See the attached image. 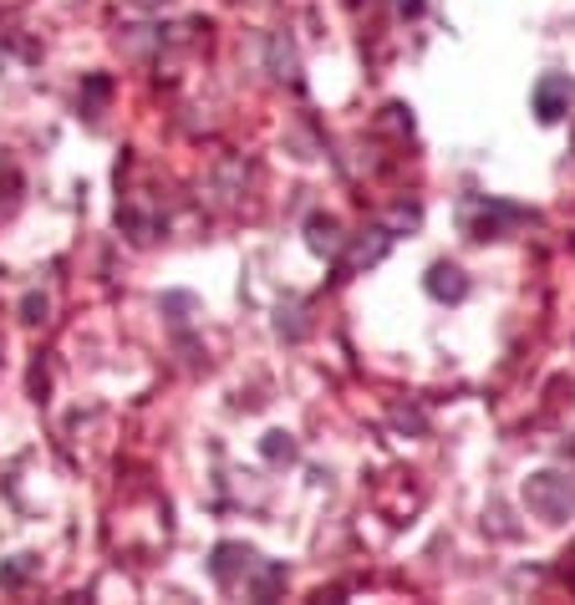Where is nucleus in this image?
Returning a JSON list of instances; mask_svg holds the SVG:
<instances>
[{"label":"nucleus","mask_w":575,"mask_h":605,"mask_svg":"<svg viewBox=\"0 0 575 605\" xmlns=\"http://www.w3.org/2000/svg\"><path fill=\"white\" fill-rule=\"evenodd\" d=\"M530 214L514 209V204H499V198H479V204H468L464 209V229L468 239H499L505 235V224H524Z\"/></svg>","instance_id":"f03ea898"},{"label":"nucleus","mask_w":575,"mask_h":605,"mask_svg":"<svg viewBox=\"0 0 575 605\" xmlns=\"http://www.w3.org/2000/svg\"><path fill=\"white\" fill-rule=\"evenodd\" d=\"M31 575H36V560H31V554H15L11 565H0V585H6V591H15V585H26Z\"/></svg>","instance_id":"423d86ee"},{"label":"nucleus","mask_w":575,"mask_h":605,"mask_svg":"<svg viewBox=\"0 0 575 605\" xmlns=\"http://www.w3.org/2000/svg\"><path fill=\"white\" fill-rule=\"evenodd\" d=\"M41 316H46V301H36V295H31V301H26V321H41Z\"/></svg>","instance_id":"1a4fd4ad"},{"label":"nucleus","mask_w":575,"mask_h":605,"mask_svg":"<svg viewBox=\"0 0 575 605\" xmlns=\"http://www.w3.org/2000/svg\"><path fill=\"white\" fill-rule=\"evenodd\" d=\"M398 11L402 15H417V11H423V0H398Z\"/></svg>","instance_id":"9d476101"},{"label":"nucleus","mask_w":575,"mask_h":605,"mask_svg":"<svg viewBox=\"0 0 575 605\" xmlns=\"http://www.w3.org/2000/svg\"><path fill=\"white\" fill-rule=\"evenodd\" d=\"M250 565H254V554L245 550V544H219L215 565H209V570H215L219 585H229V580H235V570H250Z\"/></svg>","instance_id":"39448f33"},{"label":"nucleus","mask_w":575,"mask_h":605,"mask_svg":"<svg viewBox=\"0 0 575 605\" xmlns=\"http://www.w3.org/2000/svg\"><path fill=\"white\" fill-rule=\"evenodd\" d=\"M571 102H575V82L565 77V72H550V77L535 82V112H540V122H561L565 112H571Z\"/></svg>","instance_id":"7ed1b4c3"},{"label":"nucleus","mask_w":575,"mask_h":605,"mask_svg":"<svg viewBox=\"0 0 575 605\" xmlns=\"http://www.w3.org/2000/svg\"><path fill=\"white\" fill-rule=\"evenodd\" d=\"M311 245H316V250H332L336 245V219L316 214V219H311Z\"/></svg>","instance_id":"0eeeda50"},{"label":"nucleus","mask_w":575,"mask_h":605,"mask_svg":"<svg viewBox=\"0 0 575 605\" xmlns=\"http://www.w3.org/2000/svg\"><path fill=\"white\" fill-rule=\"evenodd\" d=\"M524 504H530V514H540V519H565V514L575 509V478L565 474H535L530 484H524Z\"/></svg>","instance_id":"f257e3e1"},{"label":"nucleus","mask_w":575,"mask_h":605,"mask_svg":"<svg viewBox=\"0 0 575 605\" xmlns=\"http://www.w3.org/2000/svg\"><path fill=\"white\" fill-rule=\"evenodd\" d=\"M428 295L433 301H464L468 295V280L458 264H433L428 270Z\"/></svg>","instance_id":"20e7f679"},{"label":"nucleus","mask_w":575,"mask_h":605,"mask_svg":"<svg viewBox=\"0 0 575 605\" xmlns=\"http://www.w3.org/2000/svg\"><path fill=\"white\" fill-rule=\"evenodd\" d=\"M265 458L270 463H291L295 458V443L285 433H265Z\"/></svg>","instance_id":"6e6552de"}]
</instances>
